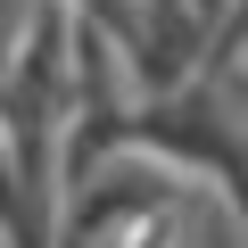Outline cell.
<instances>
[{
	"label": "cell",
	"mask_w": 248,
	"mask_h": 248,
	"mask_svg": "<svg viewBox=\"0 0 248 248\" xmlns=\"http://www.w3.org/2000/svg\"><path fill=\"white\" fill-rule=\"evenodd\" d=\"M124 149L157 157L174 182H215V190H232V166H240V108L215 99L207 83L133 99V108H124Z\"/></svg>",
	"instance_id": "6da1fadb"
}]
</instances>
